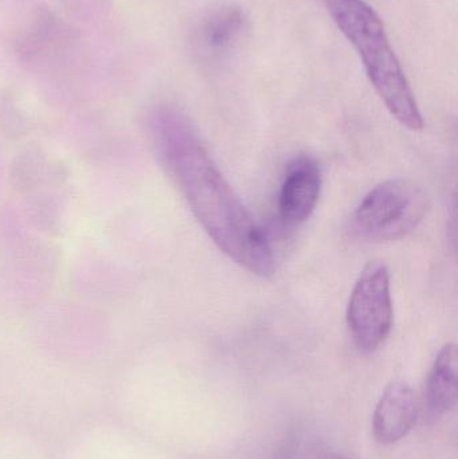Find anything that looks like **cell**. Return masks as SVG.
Instances as JSON below:
<instances>
[{
	"label": "cell",
	"mask_w": 458,
	"mask_h": 459,
	"mask_svg": "<svg viewBox=\"0 0 458 459\" xmlns=\"http://www.w3.org/2000/svg\"><path fill=\"white\" fill-rule=\"evenodd\" d=\"M150 126L161 164L212 242L252 274L271 277L274 256L265 234L220 174L190 120L175 108L159 107Z\"/></svg>",
	"instance_id": "6da1fadb"
},
{
	"label": "cell",
	"mask_w": 458,
	"mask_h": 459,
	"mask_svg": "<svg viewBox=\"0 0 458 459\" xmlns=\"http://www.w3.org/2000/svg\"><path fill=\"white\" fill-rule=\"evenodd\" d=\"M324 3L338 29L357 50L371 85L393 117L410 131H422L424 117L378 13L365 0Z\"/></svg>",
	"instance_id": "7a4b0ae2"
},
{
	"label": "cell",
	"mask_w": 458,
	"mask_h": 459,
	"mask_svg": "<svg viewBox=\"0 0 458 459\" xmlns=\"http://www.w3.org/2000/svg\"><path fill=\"white\" fill-rule=\"evenodd\" d=\"M428 209L427 194L416 183L386 180L360 202L352 218V229L366 242H394L419 228Z\"/></svg>",
	"instance_id": "3957f363"
},
{
	"label": "cell",
	"mask_w": 458,
	"mask_h": 459,
	"mask_svg": "<svg viewBox=\"0 0 458 459\" xmlns=\"http://www.w3.org/2000/svg\"><path fill=\"white\" fill-rule=\"evenodd\" d=\"M393 321L389 269L382 261H370L360 272L347 307V325L358 350H378L389 337Z\"/></svg>",
	"instance_id": "277c9868"
},
{
	"label": "cell",
	"mask_w": 458,
	"mask_h": 459,
	"mask_svg": "<svg viewBox=\"0 0 458 459\" xmlns=\"http://www.w3.org/2000/svg\"><path fill=\"white\" fill-rule=\"evenodd\" d=\"M81 42L72 24L48 7L35 8L13 39V54L26 66H42L48 62L70 58Z\"/></svg>",
	"instance_id": "5b68a950"
},
{
	"label": "cell",
	"mask_w": 458,
	"mask_h": 459,
	"mask_svg": "<svg viewBox=\"0 0 458 459\" xmlns=\"http://www.w3.org/2000/svg\"><path fill=\"white\" fill-rule=\"evenodd\" d=\"M247 31L249 19L239 5H217L207 11L194 27L191 46L201 61L218 64L238 50Z\"/></svg>",
	"instance_id": "8992f818"
},
{
	"label": "cell",
	"mask_w": 458,
	"mask_h": 459,
	"mask_svg": "<svg viewBox=\"0 0 458 459\" xmlns=\"http://www.w3.org/2000/svg\"><path fill=\"white\" fill-rule=\"evenodd\" d=\"M319 164L309 155L293 159L285 172L279 196L280 217L287 225H301L311 218L322 193Z\"/></svg>",
	"instance_id": "52a82bcc"
},
{
	"label": "cell",
	"mask_w": 458,
	"mask_h": 459,
	"mask_svg": "<svg viewBox=\"0 0 458 459\" xmlns=\"http://www.w3.org/2000/svg\"><path fill=\"white\" fill-rule=\"evenodd\" d=\"M419 417V401L410 385L394 382L382 394L373 418V431L382 445L397 444L414 428Z\"/></svg>",
	"instance_id": "ba28073f"
},
{
	"label": "cell",
	"mask_w": 458,
	"mask_h": 459,
	"mask_svg": "<svg viewBox=\"0 0 458 459\" xmlns=\"http://www.w3.org/2000/svg\"><path fill=\"white\" fill-rule=\"evenodd\" d=\"M458 396V351L446 344L436 358L425 388V410L429 420H437L454 409Z\"/></svg>",
	"instance_id": "9c48e42d"
},
{
	"label": "cell",
	"mask_w": 458,
	"mask_h": 459,
	"mask_svg": "<svg viewBox=\"0 0 458 459\" xmlns=\"http://www.w3.org/2000/svg\"><path fill=\"white\" fill-rule=\"evenodd\" d=\"M325 459H350V458L343 457V455H327V457H325Z\"/></svg>",
	"instance_id": "30bf717a"
}]
</instances>
